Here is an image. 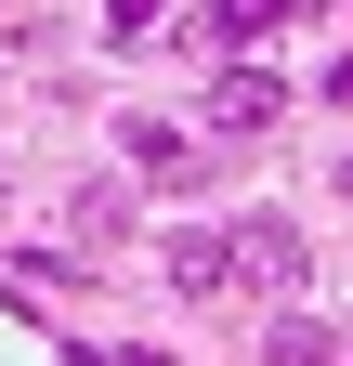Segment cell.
Instances as JSON below:
<instances>
[{
  "label": "cell",
  "instance_id": "1",
  "mask_svg": "<svg viewBox=\"0 0 353 366\" xmlns=\"http://www.w3.org/2000/svg\"><path fill=\"white\" fill-rule=\"evenodd\" d=\"M301 262H314V249H301V222H288V209H249L236 236H223V274H236L249 301H301Z\"/></svg>",
  "mask_w": 353,
  "mask_h": 366
},
{
  "label": "cell",
  "instance_id": "5",
  "mask_svg": "<svg viewBox=\"0 0 353 366\" xmlns=\"http://www.w3.org/2000/svg\"><path fill=\"white\" fill-rule=\"evenodd\" d=\"M170 288H223V236H209V222L170 236Z\"/></svg>",
  "mask_w": 353,
  "mask_h": 366
},
{
  "label": "cell",
  "instance_id": "8",
  "mask_svg": "<svg viewBox=\"0 0 353 366\" xmlns=\"http://www.w3.org/2000/svg\"><path fill=\"white\" fill-rule=\"evenodd\" d=\"M327 105H353V53H340V66H327Z\"/></svg>",
  "mask_w": 353,
  "mask_h": 366
},
{
  "label": "cell",
  "instance_id": "4",
  "mask_svg": "<svg viewBox=\"0 0 353 366\" xmlns=\"http://www.w3.org/2000/svg\"><path fill=\"white\" fill-rule=\"evenodd\" d=\"M288 14H301V0H209V39L236 53V39H262V26H288Z\"/></svg>",
  "mask_w": 353,
  "mask_h": 366
},
{
  "label": "cell",
  "instance_id": "6",
  "mask_svg": "<svg viewBox=\"0 0 353 366\" xmlns=\"http://www.w3.org/2000/svg\"><path fill=\"white\" fill-rule=\"evenodd\" d=\"M157 26V0H105V39H144Z\"/></svg>",
  "mask_w": 353,
  "mask_h": 366
},
{
  "label": "cell",
  "instance_id": "7",
  "mask_svg": "<svg viewBox=\"0 0 353 366\" xmlns=\"http://www.w3.org/2000/svg\"><path fill=\"white\" fill-rule=\"evenodd\" d=\"M79 366H170V353H105V340H92V353H79Z\"/></svg>",
  "mask_w": 353,
  "mask_h": 366
},
{
  "label": "cell",
  "instance_id": "3",
  "mask_svg": "<svg viewBox=\"0 0 353 366\" xmlns=\"http://www.w3.org/2000/svg\"><path fill=\"white\" fill-rule=\"evenodd\" d=\"M262 366H340V340L314 314H275V327H262Z\"/></svg>",
  "mask_w": 353,
  "mask_h": 366
},
{
  "label": "cell",
  "instance_id": "2",
  "mask_svg": "<svg viewBox=\"0 0 353 366\" xmlns=\"http://www.w3.org/2000/svg\"><path fill=\"white\" fill-rule=\"evenodd\" d=\"M275 118H288V92L262 79V66H223V92H209V131H236V144H249V131H275Z\"/></svg>",
  "mask_w": 353,
  "mask_h": 366
}]
</instances>
